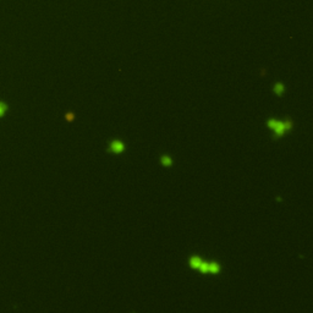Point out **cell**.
Masks as SVG:
<instances>
[{
    "label": "cell",
    "mask_w": 313,
    "mask_h": 313,
    "mask_svg": "<svg viewBox=\"0 0 313 313\" xmlns=\"http://www.w3.org/2000/svg\"><path fill=\"white\" fill-rule=\"evenodd\" d=\"M190 267L195 269L201 270L202 273H212V274H218L220 271V265L215 262H212V263H207V262L201 261L198 257L193 256L190 258Z\"/></svg>",
    "instance_id": "cell-1"
},
{
    "label": "cell",
    "mask_w": 313,
    "mask_h": 313,
    "mask_svg": "<svg viewBox=\"0 0 313 313\" xmlns=\"http://www.w3.org/2000/svg\"><path fill=\"white\" fill-rule=\"evenodd\" d=\"M267 125L270 130L274 131V135H275V138H279L280 136H283L284 133H286L287 131H290L292 128V121L287 119L286 121H278V120H274V119H270V120L267 121Z\"/></svg>",
    "instance_id": "cell-2"
},
{
    "label": "cell",
    "mask_w": 313,
    "mask_h": 313,
    "mask_svg": "<svg viewBox=\"0 0 313 313\" xmlns=\"http://www.w3.org/2000/svg\"><path fill=\"white\" fill-rule=\"evenodd\" d=\"M124 149H125V144H124L122 142L118 141V140L113 141L111 143H110V146H109V150L113 152V153H115V154L121 153V152H124Z\"/></svg>",
    "instance_id": "cell-3"
},
{
    "label": "cell",
    "mask_w": 313,
    "mask_h": 313,
    "mask_svg": "<svg viewBox=\"0 0 313 313\" xmlns=\"http://www.w3.org/2000/svg\"><path fill=\"white\" fill-rule=\"evenodd\" d=\"M160 162H162V164L164 165V167H171V164H173L171 158L168 156V155H163L162 159H160Z\"/></svg>",
    "instance_id": "cell-4"
},
{
    "label": "cell",
    "mask_w": 313,
    "mask_h": 313,
    "mask_svg": "<svg viewBox=\"0 0 313 313\" xmlns=\"http://www.w3.org/2000/svg\"><path fill=\"white\" fill-rule=\"evenodd\" d=\"M274 92H275V94L281 95L284 93V85L283 83H277L274 86Z\"/></svg>",
    "instance_id": "cell-5"
},
{
    "label": "cell",
    "mask_w": 313,
    "mask_h": 313,
    "mask_svg": "<svg viewBox=\"0 0 313 313\" xmlns=\"http://www.w3.org/2000/svg\"><path fill=\"white\" fill-rule=\"evenodd\" d=\"M5 110H6V105L3 104V103H0V116L5 113Z\"/></svg>",
    "instance_id": "cell-6"
},
{
    "label": "cell",
    "mask_w": 313,
    "mask_h": 313,
    "mask_svg": "<svg viewBox=\"0 0 313 313\" xmlns=\"http://www.w3.org/2000/svg\"><path fill=\"white\" fill-rule=\"evenodd\" d=\"M72 119H73V115H72V114L67 115V120H72Z\"/></svg>",
    "instance_id": "cell-7"
}]
</instances>
